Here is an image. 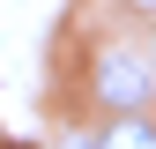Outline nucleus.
I'll list each match as a JSON object with an SVG mask.
<instances>
[{
	"mask_svg": "<svg viewBox=\"0 0 156 149\" xmlns=\"http://www.w3.org/2000/svg\"><path fill=\"white\" fill-rule=\"evenodd\" d=\"M149 45L141 37H119V45H104L97 52V74H89V89H97V104H112V112H141L149 104Z\"/></svg>",
	"mask_w": 156,
	"mask_h": 149,
	"instance_id": "obj_1",
	"label": "nucleus"
}]
</instances>
